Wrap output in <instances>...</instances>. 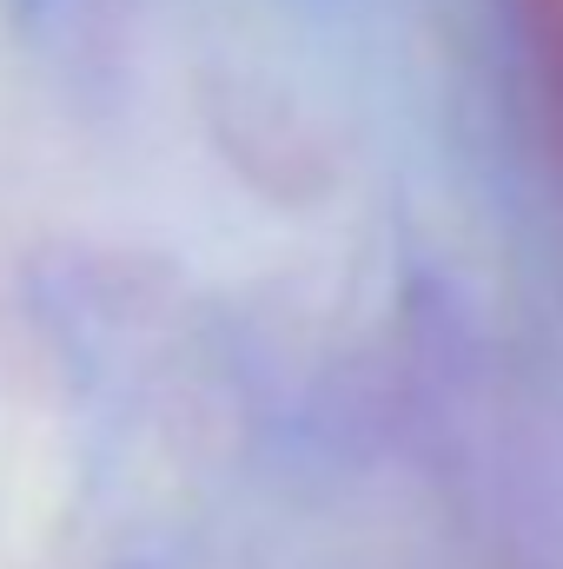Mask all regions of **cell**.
Wrapping results in <instances>:
<instances>
[{
  "mask_svg": "<svg viewBox=\"0 0 563 569\" xmlns=\"http://www.w3.org/2000/svg\"><path fill=\"white\" fill-rule=\"evenodd\" d=\"M504 7H511L517 53L531 67V87H537L544 133H551L557 166H563V0H504Z\"/></svg>",
  "mask_w": 563,
  "mask_h": 569,
  "instance_id": "cell-1",
  "label": "cell"
}]
</instances>
